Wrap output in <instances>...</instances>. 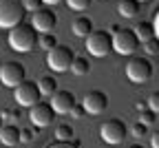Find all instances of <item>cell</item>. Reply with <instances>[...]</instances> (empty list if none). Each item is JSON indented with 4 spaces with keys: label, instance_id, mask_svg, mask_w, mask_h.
Listing matches in <instances>:
<instances>
[{
    "label": "cell",
    "instance_id": "1",
    "mask_svg": "<svg viewBox=\"0 0 159 148\" xmlns=\"http://www.w3.org/2000/svg\"><path fill=\"white\" fill-rule=\"evenodd\" d=\"M38 31L27 25V22H20L16 25L13 29H9V35H7V42H9V47L18 53H29L38 47Z\"/></svg>",
    "mask_w": 159,
    "mask_h": 148
},
{
    "label": "cell",
    "instance_id": "2",
    "mask_svg": "<svg viewBox=\"0 0 159 148\" xmlns=\"http://www.w3.org/2000/svg\"><path fill=\"white\" fill-rule=\"evenodd\" d=\"M25 13L27 9L20 0H0V29H13L25 22Z\"/></svg>",
    "mask_w": 159,
    "mask_h": 148
},
{
    "label": "cell",
    "instance_id": "3",
    "mask_svg": "<svg viewBox=\"0 0 159 148\" xmlns=\"http://www.w3.org/2000/svg\"><path fill=\"white\" fill-rule=\"evenodd\" d=\"M73 58H75V51L69 44H55L51 51H47V64L55 73H64V71H71Z\"/></svg>",
    "mask_w": 159,
    "mask_h": 148
},
{
    "label": "cell",
    "instance_id": "4",
    "mask_svg": "<svg viewBox=\"0 0 159 148\" xmlns=\"http://www.w3.org/2000/svg\"><path fill=\"white\" fill-rule=\"evenodd\" d=\"M86 51L93 58H106L113 51V33L111 31H104V29L93 31L86 38Z\"/></svg>",
    "mask_w": 159,
    "mask_h": 148
},
{
    "label": "cell",
    "instance_id": "5",
    "mask_svg": "<svg viewBox=\"0 0 159 148\" xmlns=\"http://www.w3.org/2000/svg\"><path fill=\"white\" fill-rule=\"evenodd\" d=\"M126 135H128V128L126 124L122 119H106L102 124V128H99V137H102V141H106L108 146H119L122 141H126Z\"/></svg>",
    "mask_w": 159,
    "mask_h": 148
},
{
    "label": "cell",
    "instance_id": "6",
    "mask_svg": "<svg viewBox=\"0 0 159 148\" xmlns=\"http://www.w3.org/2000/svg\"><path fill=\"white\" fill-rule=\"evenodd\" d=\"M126 77L133 84H144L152 77V64L148 58H130L126 62Z\"/></svg>",
    "mask_w": 159,
    "mask_h": 148
},
{
    "label": "cell",
    "instance_id": "7",
    "mask_svg": "<svg viewBox=\"0 0 159 148\" xmlns=\"http://www.w3.org/2000/svg\"><path fill=\"white\" fill-rule=\"evenodd\" d=\"M27 80V71H25V64L18 60H9L0 67V82L9 89H16L18 84H22Z\"/></svg>",
    "mask_w": 159,
    "mask_h": 148
},
{
    "label": "cell",
    "instance_id": "8",
    "mask_svg": "<svg viewBox=\"0 0 159 148\" xmlns=\"http://www.w3.org/2000/svg\"><path fill=\"white\" fill-rule=\"evenodd\" d=\"M137 47H139V40L133 29L119 27V31L113 33V51H117L119 55H133Z\"/></svg>",
    "mask_w": 159,
    "mask_h": 148
},
{
    "label": "cell",
    "instance_id": "9",
    "mask_svg": "<svg viewBox=\"0 0 159 148\" xmlns=\"http://www.w3.org/2000/svg\"><path fill=\"white\" fill-rule=\"evenodd\" d=\"M55 115L57 113L53 111V106L49 102H42V99L29 109V119H31V124L35 128H47V126H51L55 122Z\"/></svg>",
    "mask_w": 159,
    "mask_h": 148
},
{
    "label": "cell",
    "instance_id": "10",
    "mask_svg": "<svg viewBox=\"0 0 159 148\" xmlns=\"http://www.w3.org/2000/svg\"><path fill=\"white\" fill-rule=\"evenodd\" d=\"M13 97L16 102L20 104V106H33V104H38L40 99H42V93H40L38 89V82H31V80H25L22 84H18L16 91H13Z\"/></svg>",
    "mask_w": 159,
    "mask_h": 148
},
{
    "label": "cell",
    "instance_id": "11",
    "mask_svg": "<svg viewBox=\"0 0 159 148\" xmlns=\"http://www.w3.org/2000/svg\"><path fill=\"white\" fill-rule=\"evenodd\" d=\"M57 25V16L53 9L49 7H40L38 11H33L31 16V27L38 31V33H51Z\"/></svg>",
    "mask_w": 159,
    "mask_h": 148
},
{
    "label": "cell",
    "instance_id": "12",
    "mask_svg": "<svg viewBox=\"0 0 159 148\" xmlns=\"http://www.w3.org/2000/svg\"><path fill=\"white\" fill-rule=\"evenodd\" d=\"M82 106L86 109V115H99L108 109V95L104 91H89L82 99Z\"/></svg>",
    "mask_w": 159,
    "mask_h": 148
},
{
    "label": "cell",
    "instance_id": "13",
    "mask_svg": "<svg viewBox=\"0 0 159 148\" xmlns=\"http://www.w3.org/2000/svg\"><path fill=\"white\" fill-rule=\"evenodd\" d=\"M49 104L53 106V111L57 115H69L73 104H75V95L71 91H55L51 97H49Z\"/></svg>",
    "mask_w": 159,
    "mask_h": 148
},
{
    "label": "cell",
    "instance_id": "14",
    "mask_svg": "<svg viewBox=\"0 0 159 148\" xmlns=\"http://www.w3.org/2000/svg\"><path fill=\"white\" fill-rule=\"evenodd\" d=\"M0 144L18 146L20 144V126L18 124H2L0 126Z\"/></svg>",
    "mask_w": 159,
    "mask_h": 148
},
{
    "label": "cell",
    "instance_id": "15",
    "mask_svg": "<svg viewBox=\"0 0 159 148\" xmlns=\"http://www.w3.org/2000/svg\"><path fill=\"white\" fill-rule=\"evenodd\" d=\"M71 29H73V35H77V38H84V40H86V38L93 33V22H91V18H86V16H80V18H75V20H73Z\"/></svg>",
    "mask_w": 159,
    "mask_h": 148
},
{
    "label": "cell",
    "instance_id": "16",
    "mask_svg": "<svg viewBox=\"0 0 159 148\" xmlns=\"http://www.w3.org/2000/svg\"><path fill=\"white\" fill-rule=\"evenodd\" d=\"M117 11H119L122 18H135V16H139V11H142V2H137V0H122Z\"/></svg>",
    "mask_w": 159,
    "mask_h": 148
},
{
    "label": "cell",
    "instance_id": "17",
    "mask_svg": "<svg viewBox=\"0 0 159 148\" xmlns=\"http://www.w3.org/2000/svg\"><path fill=\"white\" fill-rule=\"evenodd\" d=\"M38 89H40V93H42V97H51L57 91V80L53 75H42L38 80Z\"/></svg>",
    "mask_w": 159,
    "mask_h": 148
},
{
    "label": "cell",
    "instance_id": "18",
    "mask_svg": "<svg viewBox=\"0 0 159 148\" xmlns=\"http://www.w3.org/2000/svg\"><path fill=\"white\" fill-rule=\"evenodd\" d=\"M133 31H135V35H137V40H139V44H142V42H146L148 38H152V35H155L152 22H146V20H142V22H137Z\"/></svg>",
    "mask_w": 159,
    "mask_h": 148
},
{
    "label": "cell",
    "instance_id": "19",
    "mask_svg": "<svg viewBox=\"0 0 159 148\" xmlns=\"http://www.w3.org/2000/svg\"><path fill=\"white\" fill-rule=\"evenodd\" d=\"M71 71H73V75H77V77L86 75V73L91 71V62H89V58H84V55H75V58H73V64H71Z\"/></svg>",
    "mask_w": 159,
    "mask_h": 148
},
{
    "label": "cell",
    "instance_id": "20",
    "mask_svg": "<svg viewBox=\"0 0 159 148\" xmlns=\"http://www.w3.org/2000/svg\"><path fill=\"white\" fill-rule=\"evenodd\" d=\"M0 115H2V124H18L20 117H22V113H20L18 106H7Z\"/></svg>",
    "mask_w": 159,
    "mask_h": 148
},
{
    "label": "cell",
    "instance_id": "21",
    "mask_svg": "<svg viewBox=\"0 0 159 148\" xmlns=\"http://www.w3.org/2000/svg\"><path fill=\"white\" fill-rule=\"evenodd\" d=\"M55 139L57 141H71L73 139V126L71 124H57L55 126Z\"/></svg>",
    "mask_w": 159,
    "mask_h": 148
},
{
    "label": "cell",
    "instance_id": "22",
    "mask_svg": "<svg viewBox=\"0 0 159 148\" xmlns=\"http://www.w3.org/2000/svg\"><path fill=\"white\" fill-rule=\"evenodd\" d=\"M55 44H57V42H55V35H53V33H40V35H38V47H40V49L51 51Z\"/></svg>",
    "mask_w": 159,
    "mask_h": 148
},
{
    "label": "cell",
    "instance_id": "23",
    "mask_svg": "<svg viewBox=\"0 0 159 148\" xmlns=\"http://www.w3.org/2000/svg\"><path fill=\"white\" fill-rule=\"evenodd\" d=\"M130 135H133V139H142V137H146V135H148V126L142 124V122H135L133 128H130Z\"/></svg>",
    "mask_w": 159,
    "mask_h": 148
},
{
    "label": "cell",
    "instance_id": "24",
    "mask_svg": "<svg viewBox=\"0 0 159 148\" xmlns=\"http://www.w3.org/2000/svg\"><path fill=\"white\" fill-rule=\"evenodd\" d=\"M142 44H144V51H146L148 55H155V53H159V38H157V35L148 38L146 42H142Z\"/></svg>",
    "mask_w": 159,
    "mask_h": 148
},
{
    "label": "cell",
    "instance_id": "25",
    "mask_svg": "<svg viewBox=\"0 0 159 148\" xmlns=\"http://www.w3.org/2000/svg\"><path fill=\"white\" fill-rule=\"evenodd\" d=\"M91 2L93 0H66L69 9H73V11H86L91 7Z\"/></svg>",
    "mask_w": 159,
    "mask_h": 148
},
{
    "label": "cell",
    "instance_id": "26",
    "mask_svg": "<svg viewBox=\"0 0 159 148\" xmlns=\"http://www.w3.org/2000/svg\"><path fill=\"white\" fill-rule=\"evenodd\" d=\"M155 115H157V113H152L150 109H144V111H139V119H137V122L150 126V124H155Z\"/></svg>",
    "mask_w": 159,
    "mask_h": 148
},
{
    "label": "cell",
    "instance_id": "27",
    "mask_svg": "<svg viewBox=\"0 0 159 148\" xmlns=\"http://www.w3.org/2000/svg\"><path fill=\"white\" fill-rule=\"evenodd\" d=\"M33 137H35V128H29V126L20 128V144H29Z\"/></svg>",
    "mask_w": 159,
    "mask_h": 148
},
{
    "label": "cell",
    "instance_id": "28",
    "mask_svg": "<svg viewBox=\"0 0 159 148\" xmlns=\"http://www.w3.org/2000/svg\"><path fill=\"white\" fill-rule=\"evenodd\" d=\"M20 2H22V7L27 9V11H38L40 7H44V2H42V0H20Z\"/></svg>",
    "mask_w": 159,
    "mask_h": 148
},
{
    "label": "cell",
    "instance_id": "29",
    "mask_svg": "<svg viewBox=\"0 0 159 148\" xmlns=\"http://www.w3.org/2000/svg\"><path fill=\"white\" fill-rule=\"evenodd\" d=\"M146 106H148L152 113H159V91L150 93V97H148V102H146Z\"/></svg>",
    "mask_w": 159,
    "mask_h": 148
},
{
    "label": "cell",
    "instance_id": "30",
    "mask_svg": "<svg viewBox=\"0 0 159 148\" xmlns=\"http://www.w3.org/2000/svg\"><path fill=\"white\" fill-rule=\"evenodd\" d=\"M69 115H73L75 119H82V117L86 115V109L82 106V104H77V102H75V104H73V109H71V113H69Z\"/></svg>",
    "mask_w": 159,
    "mask_h": 148
},
{
    "label": "cell",
    "instance_id": "31",
    "mask_svg": "<svg viewBox=\"0 0 159 148\" xmlns=\"http://www.w3.org/2000/svg\"><path fill=\"white\" fill-rule=\"evenodd\" d=\"M47 148H80V144L73 141V139H71V141H57V139H55V141H53L51 146H47Z\"/></svg>",
    "mask_w": 159,
    "mask_h": 148
},
{
    "label": "cell",
    "instance_id": "32",
    "mask_svg": "<svg viewBox=\"0 0 159 148\" xmlns=\"http://www.w3.org/2000/svg\"><path fill=\"white\" fill-rule=\"evenodd\" d=\"M152 29H155V35L159 38V9H157L155 16H152Z\"/></svg>",
    "mask_w": 159,
    "mask_h": 148
},
{
    "label": "cell",
    "instance_id": "33",
    "mask_svg": "<svg viewBox=\"0 0 159 148\" xmlns=\"http://www.w3.org/2000/svg\"><path fill=\"white\" fill-rule=\"evenodd\" d=\"M150 146H152V148H159V128L152 131V135H150Z\"/></svg>",
    "mask_w": 159,
    "mask_h": 148
},
{
    "label": "cell",
    "instance_id": "34",
    "mask_svg": "<svg viewBox=\"0 0 159 148\" xmlns=\"http://www.w3.org/2000/svg\"><path fill=\"white\" fill-rule=\"evenodd\" d=\"M135 109H137V113H139V111H144V109H148V106H146V102H137Z\"/></svg>",
    "mask_w": 159,
    "mask_h": 148
},
{
    "label": "cell",
    "instance_id": "35",
    "mask_svg": "<svg viewBox=\"0 0 159 148\" xmlns=\"http://www.w3.org/2000/svg\"><path fill=\"white\" fill-rule=\"evenodd\" d=\"M44 5H60V2H64V0H42Z\"/></svg>",
    "mask_w": 159,
    "mask_h": 148
},
{
    "label": "cell",
    "instance_id": "36",
    "mask_svg": "<svg viewBox=\"0 0 159 148\" xmlns=\"http://www.w3.org/2000/svg\"><path fill=\"white\" fill-rule=\"evenodd\" d=\"M128 148H144V146H142V144H137V141H135V144H130Z\"/></svg>",
    "mask_w": 159,
    "mask_h": 148
},
{
    "label": "cell",
    "instance_id": "37",
    "mask_svg": "<svg viewBox=\"0 0 159 148\" xmlns=\"http://www.w3.org/2000/svg\"><path fill=\"white\" fill-rule=\"evenodd\" d=\"M137 2H148V0H137Z\"/></svg>",
    "mask_w": 159,
    "mask_h": 148
},
{
    "label": "cell",
    "instance_id": "38",
    "mask_svg": "<svg viewBox=\"0 0 159 148\" xmlns=\"http://www.w3.org/2000/svg\"><path fill=\"white\" fill-rule=\"evenodd\" d=\"M0 126H2V115H0Z\"/></svg>",
    "mask_w": 159,
    "mask_h": 148
},
{
    "label": "cell",
    "instance_id": "39",
    "mask_svg": "<svg viewBox=\"0 0 159 148\" xmlns=\"http://www.w3.org/2000/svg\"><path fill=\"white\" fill-rule=\"evenodd\" d=\"M7 148H16V146H7Z\"/></svg>",
    "mask_w": 159,
    "mask_h": 148
}]
</instances>
